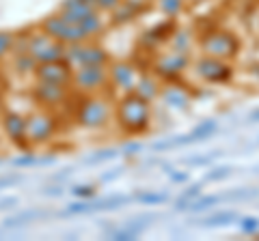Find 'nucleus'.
Instances as JSON below:
<instances>
[{"instance_id":"c85d7f7f","label":"nucleus","mask_w":259,"mask_h":241,"mask_svg":"<svg viewBox=\"0 0 259 241\" xmlns=\"http://www.w3.org/2000/svg\"><path fill=\"white\" fill-rule=\"evenodd\" d=\"M182 7H184V0H160V9L166 15H171V18L182 11Z\"/></svg>"},{"instance_id":"dca6fc26","label":"nucleus","mask_w":259,"mask_h":241,"mask_svg":"<svg viewBox=\"0 0 259 241\" xmlns=\"http://www.w3.org/2000/svg\"><path fill=\"white\" fill-rule=\"evenodd\" d=\"M143 7L141 0H121L117 9H112L115 11V15H112V20H115V24H123L127 20H132L136 13H139V9Z\"/></svg>"},{"instance_id":"37998d69","label":"nucleus","mask_w":259,"mask_h":241,"mask_svg":"<svg viewBox=\"0 0 259 241\" xmlns=\"http://www.w3.org/2000/svg\"><path fill=\"white\" fill-rule=\"evenodd\" d=\"M186 179H188V174H184V172H171V181H175V183H182Z\"/></svg>"},{"instance_id":"0eeeda50","label":"nucleus","mask_w":259,"mask_h":241,"mask_svg":"<svg viewBox=\"0 0 259 241\" xmlns=\"http://www.w3.org/2000/svg\"><path fill=\"white\" fill-rule=\"evenodd\" d=\"M65 61L71 67H80V65H106L108 63V52L100 45L80 41V43H69L65 47Z\"/></svg>"},{"instance_id":"a878e982","label":"nucleus","mask_w":259,"mask_h":241,"mask_svg":"<svg viewBox=\"0 0 259 241\" xmlns=\"http://www.w3.org/2000/svg\"><path fill=\"white\" fill-rule=\"evenodd\" d=\"M218 203H221V196L212 194V196H203V198H194L188 209H192V211H205V209H209L212 205H218Z\"/></svg>"},{"instance_id":"72a5a7b5","label":"nucleus","mask_w":259,"mask_h":241,"mask_svg":"<svg viewBox=\"0 0 259 241\" xmlns=\"http://www.w3.org/2000/svg\"><path fill=\"white\" fill-rule=\"evenodd\" d=\"M240 226L244 232H255V230H259V218H242Z\"/></svg>"},{"instance_id":"423d86ee","label":"nucleus","mask_w":259,"mask_h":241,"mask_svg":"<svg viewBox=\"0 0 259 241\" xmlns=\"http://www.w3.org/2000/svg\"><path fill=\"white\" fill-rule=\"evenodd\" d=\"M32 101L44 110H56L63 108L65 103L71 101V86L63 84H50V82H35L32 86Z\"/></svg>"},{"instance_id":"f8f14e48","label":"nucleus","mask_w":259,"mask_h":241,"mask_svg":"<svg viewBox=\"0 0 259 241\" xmlns=\"http://www.w3.org/2000/svg\"><path fill=\"white\" fill-rule=\"evenodd\" d=\"M108 76L112 80V84H115L117 88H121V91H134L136 82H139V78H136V71L134 67L130 65V63H117V65H112L108 69Z\"/></svg>"},{"instance_id":"aec40b11","label":"nucleus","mask_w":259,"mask_h":241,"mask_svg":"<svg viewBox=\"0 0 259 241\" xmlns=\"http://www.w3.org/2000/svg\"><path fill=\"white\" fill-rule=\"evenodd\" d=\"M134 93H139L143 99L151 101V99H156V97H158L160 86H158L156 82H153V80H149V78H143V80H139V82H136V86H134Z\"/></svg>"},{"instance_id":"a18cd8bd","label":"nucleus","mask_w":259,"mask_h":241,"mask_svg":"<svg viewBox=\"0 0 259 241\" xmlns=\"http://www.w3.org/2000/svg\"><path fill=\"white\" fill-rule=\"evenodd\" d=\"M82 3H89V5H93V3H95V0H82ZM93 7H95V5H93Z\"/></svg>"},{"instance_id":"393cba45","label":"nucleus","mask_w":259,"mask_h":241,"mask_svg":"<svg viewBox=\"0 0 259 241\" xmlns=\"http://www.w3.org/2000/svg\"><path fill=\"white\" fill-rule=\"evenodd\" d=\"M173 28V24L171 22H166V24H160V26L156 28H151L147 35H145V41H151V43H156V41H162V39H166L168 37V30Z\"/></svg>"},{"instance_id":"9d476101","label":"nucleus","mask_w":259,"mask_h":241,"mask_svg":"<svg viewBox=\"0 0 259 241\" xmlns=\"http://www.w3.org/2000/svg\"><path fill=\"white\" fill-rule=\"evenodd\" d=\"M201 45H203V50L209 56H214V58H231V56H236L240 50L238 37H233L231 33H223V30L205 35L201 39Z\"/></svg>"},{"instance_id":"f704fd0d","label":"nucleus","mask_w":259,"mask_h":241,"mask_svg":"<svg viewBox=\"0 0 259 241\" xmlns=\"http://www.w3.org/2000/svg\"><path fill=\"white\" fill-rule=\"evenodd\" d=\"M231 174V168H218V170H214V172H207V176L205 179L207 181H221V179H227V176Z\"/></svg>"},{"instance_id":"473e14b6","label":"nucleus","mask_w":259,"mask_h":241,"mask_svg":"<svg viewBox=\"0 0 259 241\" xmlns=\"http://www.w3.org/2000/svg\"><path fill=\"white\" fill-rule=\"evenodd\" d=\"M121 0H95V9L97 11H112V9H117Z\"/></svg>"},{"instance_id":"2f4dec72","label":"nucleus","mask_w":259,"mask_h":241,"mask_svg":"<svg viewBox=\"0 0 259 241\" xmlns=\"http://www.w3.org/2000/svg\"><path fill=\"white\" fill-rule=\"evenodd\" d=\"M71 194L78 198H91L95 196V186H76V188H71Z\"/></svg>"},{"instance_id":"ea45409f","label":"nucleus","mask_w":259,"mask_h":241,"mask_svg":"<svg viewBox=\"0 0 259 241\" xmlns=\"http://www.w3.org/2000/svg\"><path fill=\"white\" fill-rule=\"evenodd\" d=\"M41 194H46V196H63V188L61 186H56V188H44Z\"/></svg>"},{"instance_id":"b1692460","label":"nucleus","mask_w":259,"mask_h":241,"mask_svg":"<svg viewBox=\"0 0 259 241\" xmlns=\"http://www.w3.org/2000/svg\"><path fill=\"white\" fill-rule=\"evenodd\" d=\"M134 200L145 205H162L168 200V194H164V192H143V194H136Z\"/></svg>"},{"instance_id":"f257e3e1","label":"nucleus","mask_w":259,"mask_h":241,"mask_svg":"<svg viewBox=\"0 0 259 241\" xmlns=\"http://www.w3.org/2000/svg\"><path fill=\"white\" fill-rule=\"evenodd\" d=\"M117 123L127 134H139L149 125V101L130 91L117 106Z\"/></svg>"},{"instance_id":"412c9836","label":"nucleus","mask_w":259,"mask_h":241,"mask_svg":"<svg viewBox=\"0 0 259 241\" xmlns=\"http://www.w3.org/2000/svg\"><path fill=\"white\" fill-rule=\"evenodd\" d=\"M236 220H240V215L236 211H221V213L212 215V218L203 220L201 224H203V226H227V224H233Z\"/></svg>"},{"instance_id":"58836bf2","label":"nucleus","mask_w":259,"mask_h":241,"mask_svg":"<svg viewBox=\"0 0 259 241\" xmlns=\"http://www.w3.org/2000/svg\"><path fill=\"white\" fill-rule=\"evenodd\" d=\"M143 149V144H139V142H130V144H125L123 147V151L127 155H134V153H139V151Z\"/></svg>"},{"instance_id":"4468645a","label":"nucleus","mask_w":259,"mask_h":241,"mask_svg":"<svg viewBox=\"0 0 259 241\" xmlns=\"http://www.w3.org/2000/svg\"><path fill=\"white\" fill-rule=\"evenodd\" d=\"M186 65H188V58L182 54H173V56H164V58L158 61L156 65V71L160 76L164 78H173L177 74H182V71L186 69Z\"/></svg>"},{"instance_id":"7ed1b4c3","label":"nucleus","mask_w":259,"mask_h":241,"mask_svg":"<svg viewBox=\"0 0 259 241\" xmlns=\"http://www.w3.org/2000/svg\"><path fill=\"white\" fill-rule=\"evenodd\" d=\"M56 118L50 110H35L26 114V138H28V147H41L48 144L54 134H56Z\"/></svg>"},{"instance_id":"7c9ffc66","label":"nucleus","mask_w":259,"mask_h":241,"mask_svg":"<svg viewBox=\"0 0 259 241\" xmlns=\"http://www.w3.org/2000/svg\"><path fill=\"white\" fill-rule=\"evenodd\" d=\"M259 192L257 190H238V192H229V194H223L221 200H242V198H250V196H257Z\"/></svg>"},{"instance_id":"6ab92c4d","label":"nucleus","mask_w":259,"mask_h":241,"mask_svg":"<svg viewBox=\"0 0 259 241\" xmlns=\"http://www.w3.org/2000/svg\"><path fill=\"white\" fill-rule=\"evenodd\" d=\"M50 211H28V213H20L15 218H7L5 220V228H13V226H22V224H28L32 220H44L50 218Z\"/></svg>"},{"instance_id":"6e6552de","label":"nucleus","mask_w":259,"mask_h":241,"mask_svg":"<svg viewBox=\"0 0 259 241\" xmlns=\"http://www.w3.org/2000/svg\"><path fill=\"white\" fill-rule=\"evenodd\" d=\"M0 130L7 136V140L18 149H28L26 114H22L18 110H3L0 112Z\"/></svg>"},{"instance_id":"4c0bfd02","label":"nucleus","mask_w":259,"mask_h":241,"mask_svg":"<svg viewBox=\"0 0 259 241\" xmlns=\"http://www.w3.org/2000/svg\"><path fill=\"white\" fill-rule=\"evenodd\" d=\"M212 162V157H188L184 159V164H199V166H207Z\"/></svg>"},{"instance_id":"ddd939ff","label":"nucleus","mask_w":259,"mask_h":241,"mask_svg":"<svg viewBox=\"0 0 259 241\" xmlns=\"http://www.w3.org/2000/svg\"><path fill=\"white\" fill-rule=\"evenodd\" d=\"M59 13L67 22H71V24H82L89 18V15L97 13V9H95L93 5L82 3V0H63Z\"/></svg>"},{"instance_id":"39448f33","label":"nucleus","mask_w":259,"mask_h":241,"mask_svg":"<svg viewBox=\"0 0 259 241\" xmlns=\"http://www.w3.org/2000/svg\"><path fill=\"white\" fill-rule=\"evenodd\" d=\"M108 80H110V76H108L106 65H80L74 69L71 88L84 93V95H91L106 86Z\"/></svg>"},{"instance_id":"bb28decb","label":"nucleus","mask_w":259,"mask_h":241,"mask_svg":"<svg viewBox=\"0 0 259 241\" xmlns=\"http://www.w3.org/2000/svg\"><path fill=\"white\" fill-rule=\"evenodd\" d=\"M11 45H13V33L11 30H0V61L11 54Z\"/></svg>"},{"instance_id":"4be33fe9","label":"nucleus","mask_w":259,"mask_h":241,"mask_svg":"<svg viewBox=\"0 0 259 241\" xmlns=\"http://www.w3.org/2000/svg\"><path fill=\"white\" fill-rule=\"evenodd\" d=\"M82 26V30L87 33V37L91 39V37H95V35H100L102 33V28H104V22H102V18H100V13H93V15H89V18L80 24Z\"/></svg>"},{"instance_id":"c03bdc74","label":"nucleus","mask_w":259,"mask_h":241,"mask_svg":"<svg viewBox=\"0 0 259 241\" xmlns=\"http://www.w3.org/2000/svg\"><path fill=\"white\" fill-rule=\"evenodd\" d=\"M250 120H255V123H259V110H255L253 114H250Z\"/></svg>"},{"instance_id":"a211bd4d","label":"nucleus","mask_w":259,"mask_h":241,"mask_svg":"<svg viewBox=\"0 0 259 241\" xmlns=\"http://www.w3.org/2000/svg\"><path fill=\"white\" fill-rule=\"evenodd\" d=\"M56 162V157L54 155H48V157H37V155H32V153H26V155H22V157H15L13 159V166L15 168H30V166H50Z\"/></svg>"},{"instance_id":"20e7f679","label":"nucleus","mask_w":259,"mask_h":241,"mask_svg":"<svg viewBox=\"0 0 259 241\" xmlns=\"http://www.w3.org/2000/svg\"><path fill=\"white\" fill-rule=\"evenodd\" d=\"M39 28L44 30L48 37H52L54 41H61L65 45L69 43H80V41H89L87 33L82 30L80 24H71L63 18L61 13H52L39 24Z\"/></svg>"},{"instance_id":"c756f323","label":"nucleus","mask_w":259,"mask_h":241,"mask_svg":"<svg viewBox=\"0 0 259 241\" xmlns=\"http://www.w3.org/2000/svg\"><path fill=\"white\" fill-rule=\"evenodd\" d=\"M173 45L177 52H186L190 45V35L186 33V30H177L175 33V39H173Z\"/></svg>"},{"instance_id":"cd10ccee","label":"nucleus","mask_w":259,"mask_h":241,"mask_svg":"<svg viewBox=\"0 0 259 241\" xmlns=\"http://www.w3.org/2000/svg\"><path fill=\"white\" fill-rule=\"evenodd\" d=\"M119 155L117 149H104V151H97L95 155L87 157V164H102V162H108V159H115Z\"/></svg>"},{"instance_id":"49530a36","label":"nucleus","mask_w":259,"mask_h":241,"mask_svg":"<svg viewBox=\"0 0 259 241\" xmlns=\"http://www.w3.org/2000/svg\"><path fill=\"white\" fill-rule=\"evenodd\" d=\"M0 162H3V159H0Z\"/></svg>"},{"instance_id":"f3484780","label":"nucleus","mask_w":259,"mask_h":241,"mask_svg":"<svg viewBox=\"0 0 259 241\" xmlns=\"http://www.w3.org/2000/svg\"><path fill=\"white\" fill-rule=\"evenodd\" d=\"M162 97H164V101L168 103V106H173V108H188V103H190V97H188V93L184 91L182 86H168L162 91Z\"/></svg>"},{"instance_id":"1a4fd4ad","label":"nucleus","mask_w":259,"mask_h":241,"mask_svg":"<svg viewBox=\"0 0 259 241\" xmlns=\"http://www.w3.org/2000/svg\"><path fill=\"white\" fill-rule=\"evenodd\" d=\"M32 76H35V82H50V84L71 86V80H74V67H71L67 61L39 63Z\"/></svg>"},{"instance_id":"79ce46f5","label":"nucleus","mask_w":259,"mask_h":241,"mask_svg":"<svg viewBox=\"0 0 259 241\" xmlns=\"http://www.w3.org/2000/svg\"><path fill=\"white\" fill-rule=\"evenodd\" d=\"M121 170H123V168H117L115 172H106V174H102V179H100V181H110V179H117V176L121 174Z\"/></svg>"},{"instance_id":"5701e85b","label":"nucleus","mask_w":259,"mask_h":241,"mask_svg":"<svg viewBox=\"0 0 259 241\" xmlns=\"http://www.w3.org/2000/svg\"><path fill=\"white\" fill-rule=\"evenodd\" d=\"M28 37H30V30H22V33H13L11 56H13V54H26V52H28Z\"/></svg>"},{"instance_id":"2eb2a0df","label":"nucleus","mask_w":259,"mask_h":241,"mask_svg":"<svg viewBox=\"0 0 259 241\" xmlns=\"http://www.w3.org/2000/svg\"><path fill=\"white\" fill-rule=\"evenodd\" d=\"M39 63L32 58V56L26 52V54H13V58H11V71L15 76H20V78H26V76H32L35 74V69H37Z\"/></svg>"},{"instance_id":"f03ea898","label":"nucleus","mask_w":259,"mask_h":241,"mask_svg":"<svg viewBox=\"0 0 259 241\" xmlns=\"http://www.w3.org/2000/svg\"><path fill=\"white\" fill-rule=\"evenodd\" d=\"M74 118L84 130H100L110 120V103L104 97H87L74 106Z\"/></svg>"},{"instance_id":"9b49d317","label":"nucleus","mask_w":259,"mask_h":241,"mask_svg":"<svg viewBox=\"0 0 259 241\" xmlns=\"http://www.w3.org/2000/svg\"><path fill=\"white\" fill-rule=\"evenodd\" d=\"M197 74L203 80H207V82H225V80L231 78V69L221 58L205 56V58H201L197 63Z\"/></svg>"},{"instance_id":"a19ab883","label":"nucleus","mask_w":259,"mask_h":241,"mask_svg":"<svg viewBox=\"0 0 259 241\" xmlns=\"http://www.w3.org/2000/svg\"><path fill=\"white\" fill-rule=\"evenodd\" d=\"M18 200H20V198H15V196H11V198H3V200H0V209H7V207L18 205Z\"/></svg>"},{"instance_id":"e433bc0d","label":"nucleus","mask_w":259,"mask_h":241,"mask_svg":"<svg viewBox=\"0 0 259 241\" xmlns=\"http://www.w3.org/2000/svg\"><path fill=\"white\" fill-rule=\"evenodd\" d=\"M18 181H22V176H20V174L3 176V179H0V190H3V188H9V186H13V183H18Z\"/></svg>"},{"instance_id":"c9c22d12","label":"nucleus","mask_w":259,"mask_h":241,"mask_svg":"<svg viewBox=\"0 0 259 241\" xmlns=\"http://www.w3.org/2000/svg\"><path fill=\"white\" fill-rule=\"evenodd\" d=\"M199 194H201V183H194V186H190L188 190L184 192L182 198H184V200H192L194 196H199Z\"/></svg>"}]
</instances>
